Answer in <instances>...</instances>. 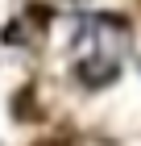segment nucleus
<instances>
[{"label":"nucleus","instance_id":"f257e3e1","mask_svg":"<svg viewBox=\"0 0 141 146\" xmlns=\"http://www.w3.org/2000/svg\"><path fill=\"white\" fill-rule=\"evenodd\" d=\"M79 79L91 84V88L116 79V58H112V54H91V58H83V63H79Z\"/></svg>","mask_w":141,"mask_h":146}]
</instances>
